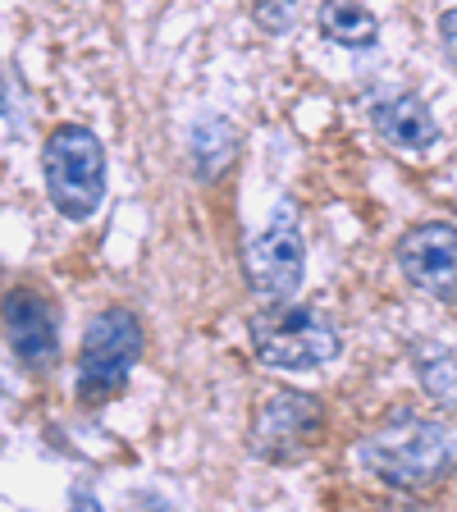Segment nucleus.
Returning a JSON list of instances; mask_svg holds the SVG:
<instances>
[{
  "label": "nucleus",
  "instance_id": "11",
  "mask_svg": "<svg viewBox=\"0 0 457 512\" xmlns=\"http://www.w3.org/2000/svg\"><path fill=\"white\" fill-rule=\"evenodd\" d=\"M375 14L366 10V5H357V0H325L320 5V32L330 37V42L339 46H371L375 42Z\"/></svg>",
  "mask_w": 457,
  "mask_h": 512
},
{
  "label": "nucleus",
  "instance_id": "8",
  "mask_svg": "<svg viewBox=\"0 0 457 512\" xmlns=\"http://www.w3.org/2000/svg\"><path fill=\"white\" fill-rule=\"evenodd\" d=\"M398 270L412 288H421L426 298L457 302V229L453 224H412L394 247Z\"/></svg>",
  "mask_w": 457,
  "mask_h": 512
},
{
  "label": "nucleus",
  "instance_id": "14",
  "mask_svg": "<svg viewBox=\"0 0 457 512\" xmlns=\"http://www.w3.org/2000/svg\"><path fill=\"white\" fill-rule=\"evenodd\" d=\"M0 110H5V87H0Z\"/></svg>",
  "mask_w": 457,
  "mask_h": 512
},
{
  "label": "nucleus",
  "instance_id": "12",
  "mask_svg": "<svg viewBox=\"0 0 457 512\" xmlns=\"http://www.w3.org/2000/svg\"><path fill=\"white\" fill-rule=\"evenodd\" d=\"M252 19L261 32L270 37H284L298 23V0H252Z\"/></svg>",
  "mask_w": 457,
  "mask_h": 512
},
{
  "label": "nucleus",
  "instance_id": "1",
  "mask_svg": "<svg viewBox=\"0 0 457 512\" xmlns=\"http://www.w3.org/2000/svg\"><path fill=\"white\" fill-rule=\"evenodd\" d=\"M357 458L389 490H426V485H435L453 471L457 444L439 421L403 412L394 421H384L380 430H371L357 444Z\"/></svg>",
  "mask_w": 457,
  "mask_h": 512
},
{
  "label": "nucleus",
  "instance_id": "10",
  "mask_svg": "<svg viewBox=\"0 0 457 512\" xmlns=\"http://www.w3.org/2000/svg\"><path fill=\"white\" fill-rule=\"evenodd\" d=\"M416 380L444 412H457V357L439 343H412Z\"/></svg>",
  "mask_w": 457,
  "mask_h": 512
},
{
  "label": "nucleus",
  "instance_id": "4",
  "mask_svg": "<svg viewBox=\"0 0 457 512\" xmlns=\"http://www.w3.org/2000/svg\"><path fill=\"white\" fill-rule=\"evenodd\" d=\"M142 357V320L128 307L96 311L78 348V398L87 407H101L119 394Z\"/></svg>",
  "mask_w": 457,
  "mask_h": 512
},
{
  "label": "nucleus",
  "instance_id": "5",
  "mask_svg": "<svg viewBox=\"0 0 457 512\" xmlns=\"http://www.w3.org/2000/svg\"><path fill=\"white\" fill-rule=\"evenodd\" d=\"M247 288L261 302H288L302 288V270H307V247H302L298 211L288 202L275 206L270 224L247 243L243 252Z\"/></svg>",
  "mask_w": 457,
  "mask_h": 512
},
{
  "label": "nucleus",
  "instance_id": "9",
  "mask_svg": "<svg viewBox=\"0 0 457 512\" xmlns=\"http://www.w3.org/2000/svg\"><path fill=\"white\" fill-rule=\"evenodd\" d=\"M371 124L380 133V142H389L394 151H426L439 142V124L430 115V106L412 92L384 96L380 106L371 110Z\"/></svg>",
  "mask_w": 457,
  "mask_h": 512
},
{
  "label": "nucleus",
  "instance_id": "6",
  "mask_svg": "<svg viewBox=\"0 0 457 512\" xmlns=\"http://www.w3.org/2000/svg\"><path fill=\"white\" fill-rule=\"evenodd\" d=\"M325 430V407L316 394L279 389L252 416V453L266 462H298Z\"/></svg>",
  "mask_w": 457,
  "mask_h": 512
},
{
  "label": "nucleus",
  "instance_id": "2",
  "mask_svg": "<svg viewBox=\"0 0 457 512\" xmlns=\"http://www.w3.org/2000/svg\"><path fill=\"white\" fill-rule=\"evenodd\" d=\"M252 348L275 371H316L339 357V330L325 311L288 298L252 316Z\"/></svg>",
  "mask_w": 457,
  "mask_h": 512
},
{
  "label": "nucleus",
  "instance_id": "3",
  "mask_svg": "<svg viewBox=\"0 0 457 512\" xmlns=\"http://www.w3.org/2000/svg\"><path fill=\"white\" fill-rule=\"evenodd\" d=\"M42 174L55 211L64 220H87L106 197V147L92 128L60 124L42 147Z\"/></svg>",
  "mask_w": 457,
  "mask_h": 512
},
{
  "label": "nucleus",
  "instance_id": "13",
  "mask_svg": "<svg viewBox=\"0 0 457 512\" xmlns=\"http://www.w3.org/2000/svg\"><path fill=\"white\" fill-rule=\"evenodd\" d=\"M439 46H444L448 64L457 69V5H453V10L439 14Z\"/></svg>",
  "mask_w": 457,
  "mask_h": 512
},
{
  "label": "nucleus",
  "instance_id": "7",
  "mask_svg": "<svg viewBox=\"0 0 457 512\" xmlns=\"http://www.w3.org/2000/svg\"><path fill=\"white\" fill-rule=\"evenodd\" d=\"M0 325L5 343L28 371H51L60 362V316L42 288L19 284L0 298Z\"/></svg>",
  "mask_w": 457,
  "mask_h": 512
}]
</instances>
